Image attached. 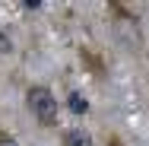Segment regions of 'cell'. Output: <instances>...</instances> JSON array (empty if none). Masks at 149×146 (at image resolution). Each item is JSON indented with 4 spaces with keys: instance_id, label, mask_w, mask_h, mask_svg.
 Segmentation results:
<instances>
[{
    "instance_id": "6da1fadb",
    "label": "cell",
    "mask_w": 149,
    "mask_h": 146,
    "mask_svg": "<svg viewBox=\"0 0 149 146\" xmlns=\"http://www.w3.org/2000/svg\"><path fill=\"white\" fill-rule=\"evenodd\" d=\"M26 105H29L32 117L41 124V127H57V98H54V92L48 86H32L29 92H26Z\"/></svg>"
},
{
    "instance_id": "7a4b0ae2",
    "label": "cell",
    "mask_w": 149,
    "mask_h": 146,
    "mask_svg": "<svg viewBox=\"0 0 149 146\" xmlns=\"http://www.w3.org/2000/svg\"><path fill=\"white\" fill-rule=\"evenodd\" d=\"M60 146H92V137L83 130V127H70V130H63Z\"/></svg>"
},
{
    "instance_id": "3957f363",
    "label": "cell",
    "mask_w": 149,
    "mask_h": 146,
    "mask_svg": "<svg viewBox=\"0 0 149 146\" xmlns=\"http://www.w3.org/2000/svg\"><path fill=\"white\" fill-rule=\"evenodd\" d=\"M10 51H13V41H10V35L0 32V54H10Z\"/></svg>"
},
{
    "instance_id": "277c9868",
    "label": "cell",
    "mask_w": 149,
    "mask_h": 146,
    "mask_svg": "<svg viewBox=\"0 0 149 146\" xmlns=\"http://www.w3.org/2000/svg\"><path fill=\"white\" fill-rule=\"evenodd\" d=\"M70 98H73V102H70V108H73V111H76V115H79V111H86V108H89V105H86V102H79V95H70Z\"/></svg>"
},
{
    "instance_id": "5b68a950",
    "label": "cell",
    "mask_w": 149,
    "mask_h": 146,
    "mask_svg": "<svg viewBox=\"0 0 149 146\" xmlns=\"http://www.w3.org/2000/svg\"><path fill=\"white\" fill-rule=\"evenodd\" d=\"M0 146H19V143H16L10 133H0Z\"/></svg>"
}]
</instances>
